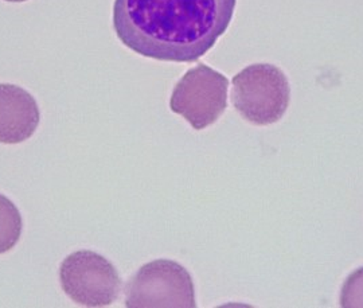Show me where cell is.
<instances>
[{
    "mask_svg": "<svg viewBox=\"0 0 363 308\" xmlns=\"http://www.w3.org/2000/svg\"><path fill=\"white\" fill-rule=\"evenodd\" d=\"M237 0H115L113 28L132 52L169 62H193L217 43Z\"/></svg>",
    "mask_w": 363,
    "mask_h": 308,
    "instance_id": "6da1fadb",
    "label": "cell"
},
{
    "mask_svg": "<svg viewBox=\"0 0 363 308\" xmlns=\"http://www.w3.org/2000/svg\"><path fill=\"white\" fill-rule=\"evenodd\" d=\"M230 100L253 126H271L286 115L291 88L284 72L272 64L249 65L233 77Z\"/></svg>",
    "mask_w": 363,
    "mask_h": 308,
    "instance_id": "7a4b0ae2",
    "label": "cell"
},
{
    "mask_svg": "<svg viewBox=\"0 0 363 308\" xmlns=\"http://www.w3.org/2000/svg\"><path fill=\"white\" fill-rule=\"evenodd\" d=\"M125 307L195 308L193 277L172 260H154L130 277L125 287Z\"/></svg>",
    "mask_w": 363,
    "mask_h": 308,
    "instance_id": "3957f363",
    "label": "cell"
},
{
    "mask_svg": "<svg viewBox=\"0 0 363 308\" xmlns=\"http://www.w3.org/2000/svg\"><path fill=\"white\" fill-rule=\"evenodd\" d=\"M229 79L205 64H199L178 81L169 108L196 131L214 124L228 108Z\"/></svg>",
    "mask_w": 363,
    "mask_h": 308,
    "instance_id": "277c9868",
    "label": "cell"
},
{
    "mask_svg": "<svg viewBox=\"0 0 363 308\" xmlns=\"http://www.w3.org/2000/svg\"><path fill=\"white\" fill-rule=\"evenodd\" d=\"M60 282L66 295L85 307H106L121 292V277L115 265L93 251H77L60 267Z\"/></svg>",
    "mask_w": 363,
    "mask_h": 308,
    "instance_id": "5b68a950",
    "label": "cell"
},
{
    "mask_svg": "<svg viewBox=\"0 0 363 308\" xmlns=\"http://www.w3.org/2000/svg\"><path fill=\"white\" fill-rule=\"evenodd\" d=\"M40 120L38 104L31 93L13 85L0 84V143L19 144L30 139Z\"/></svg>",
    "mask_w": 363,
    "mask_h": 308,
    "instance_id": "8992f818",
    "label": "cell"
},
{
    "mask_svg": "<svg viewBox=\"0 0 363 308\" xmlns=\"http://www.w3.org/2000/svg\"><path fill=\"white\" fill-rule=\"evenodd\" d=\"M22 216L13 201L0 194V255L11 251L22 234Z\"/></svg>",
    "mask_w": 363,
    "mask_h": 308,
    "instance_id": "52a82bcc",
    "label": "cell"
},
{
    "mask_svg": "<svg viewBox=\"0 0 363 308\" xmlns=\"http://www.w3.org/2000/svg\"><path fill=\"white\" fill-rule=\"evenodd\" d=\"M340 307L363 308V267L354 270L340 290Z\"/></svg>",
    "mask_w": 363,
    "mask_h": 308,
    "instance_id": "ba28073f",
    "label": "cell"
},
{
    "mask_svg": "<svg viewBox=\"0 0 363 308\" xmlns=\"http://www.w3.org/2000/svg\"><path fill=\"white\" fill-rule=\"evenodd\" d=\"M4 1H10V3H22V1H27V0H4Z\"/></svg>",
    "mask_w": 363,
    "mask_h": 308,
    "instance_id": "9c48e42d",
    "label": "cell"
}]
</instances>
